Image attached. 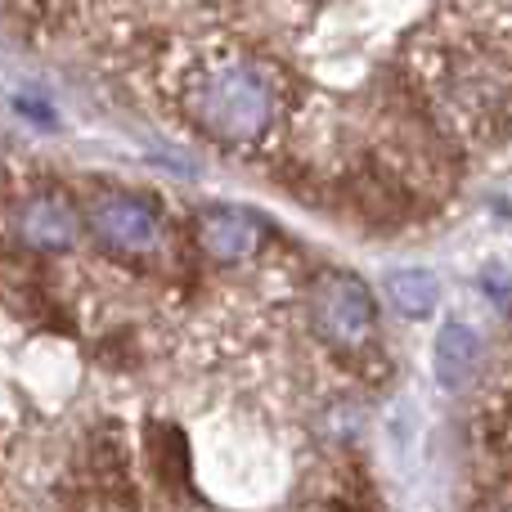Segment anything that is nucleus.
Returning a JSON list of instances; mask_svg holds the SVG:
<instances>
[{
  "label": "nucleus",
  "mask_w": 512,
  "mask_h": 512,
  "mask_svg": "<svg viewBox=\"0 0 512 512\" xmlns=\"http://www.w3.org/2000/svg\"><path fill=\"white\" fill-rule=\"evenodd\" d=\"M387 297H391V306H396L400 315L423 319V315H432L436 310L441 288H436V279L427 270H391L387 274Z\"/></svg>",
  "instance_id": "7"
},
{
  "label": "nucleus",
  "mask_w": 512,
  "mask_h": 512,
  "mask_svg": "<svg viewBox=\"0 0 512 512\" xmlns=\"http://www.w3.org/2000/svg\"><path fill=\"white\" fill-rule=\"evenodd\" d=\"M180 117L221 149H261L288 117L292 81L274 59L243 45H198L171 68Z\"/></svg>",
  "instance_id": "1"
},
{
  "label": "nucleus",
  "mask_w": 512,
  "mask_h": 512,
  "mask_svg": "<svg viewBox=\"0 0 512 512\" xmlns=\"http://www.w3.org/2000/svg\"><path fill=\"white\" fill-rule=\"evenodd\" d=\"M81 234V216L68 194H32L18 207V239L36 252H68Z\"/></svg>",
  "instance_id": "5"
},
{
  "label": "nucleus",
  "mask_w": 512,
  "mask_h": 512,
  "mask_svg": "<svg viewBox=\"0 0 512 512\" xmlns=\"http://www.w3.org/2000/svg\"><path fill=\"white\" fill-rule=\"evenodd\" d=\"M86 225L108 252L117 256H153L162 248V216L144 194L104 189L86 203Z\"/></svg>",
  "instance_id": "3"
},
{
  "label": "nucleus",
  "mask_w": 512,
  "mask_h": 512,
  "mask_svg": "<svg viewBox=\"0 0 512 512\" xmlns=\"http://www.w3.org/2000/svg\"><path fill=\"white\" fill-rule=\"evenodd\" d=\"M432 364H436V378H441V387H450V391L472 387V382H477V373H481V364H486V346H481L477 328L445 324L441 333H436Z\"/></svg>",
  "instance_id": "6"
},
{
  "label": "nucleus",
  "mask_w": 512,
  "mask_h": 512,
  "mask_svg": "<svg viewBox=\"0 0 512 512\" xmlns=\"http://www.w3.org/2000/svg\"><path fill=\"white\" fill-rule=\"evenodd\" d=\"M481 512H512L508 504H499V508H481Z\"/></svg>",
  "instance_id": "9"
},
{
  "label": "nucleus",
  "mask_w": 512,
  "mask_h": 512,
  "mask_svg": "<svg viewBox=\"0 0 512 512\" xmlns=\"http://www.w3.org/2000/svg\"><path fill=\"white\" fill-rule=\"evenodd\" d=\"M18 5H23L32 18H54L68 9V0H18Z\"/></svg>",
  "instance_id": "8"
},
{
  "label": "nucleus",
  "mask_w": 512,
  "mask_h": 512,
  "mask_svg": "<svg viewBox=\"0 0 512 512\" xmlns=\"http://www.w3.org/2000/svg\"><path fill=\"white\" fill-rule=\"evenodd\" d=\"M198 248H203L207 261L216 265H243L261 252L265 243V225L256 221L243 207H207L198 216Z\"/></svg>",
  "instance_id": "4"
},
{
  "label": "nucleus",
  "mask_w": 512,
  "mask_h": 512,
  "mask_svg": "<svg viewBox=\"0 0 512 512\" xmlns=\"http://www.w3.org/2000/svg\"><path fill=\"white\" fill-rule=\"evenodd\" d=\"M310 324L337 351H364L378 333V306L360 274L324 270L310 283Z\"/></svg>",
  "instance_id": "2"
}]
</instances>
